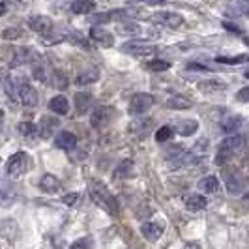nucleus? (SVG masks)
<instances>
[{"mask_svg": "<svg viewBox=\"0 0 249 249\" xmlns=\"http://www.w3.org/2000/svg\"><path fill=\"white\" fill-rule=\"evenodd\" d=\"M90 197L109 215H118V202H116L114 195L109 191V187L105 186V184L92 182V186H90Z\"/></svg>", "mask_w": 249, "mask_h": 249, "instance_id": "nucleus-1", "label": "nucleus"}, {"mask_svg": "<svg viewBox=\"0 0 249 249\" xmlns=\"http://www.w3.org/2000/svg\"><path fill=\"white\" fill-rule=\"evenodd\" d=\"M244 142H246V139L242 137L240 133H236V135H229L227 139H223V141L219 142V146H217L215 163H217V165L229 163L232 158H234V154H236L238 150L244 146Z\"/></svg>", "mask_w": 249, "mask_h": 249, "instance_id": "nucleus-2", "label": "nucleus"}, {"mask_svg": "<svg viewBox=\"0 0 249 249\" xmlns=\"http://www.w3.org/2000/svg\"><path fill=\"white\" fill-rule=\"evenodd\" d=\"M120 51L133 58H154L158 54V47L146 39H129L120 45Z\"/></svg>", "mask_w": 249, "mask_h": 249, "instance_id": "nucleus-3", "label": "nucleus"}, {"mask_svg": "<svg viewBox=\"0 0 249 249\" xmlns=\"http://www.w3.org/2000/svg\"><path fill=\"white\" fill-rule=\"evenodd\" d=\"M30 163H32V158L26 152H15L6 163V175L13 178V180L21 178V176L30 171Z\"/></svg>", "mask_w": 249, "mask_h": 249, "instance_id": "nucleus-4", "label": "nucleus"}, {"mask_svg": "<svg viewBox=\"0 0 249 249\" xmlns=\"http://www.w3.org/2000/svg\"><path fill=\"white\" fill-rule=\"evenodd\" d=\"M225 187L231 195H242L249 187V178L238 169H231L225 173Z\"/></svg>", "mask_w": 249, "mask_h": 249, "instance_id": "nucleus-5", "label": "nucleus"}, {"mask_svg": "<svg viewBox=\"0 0 249 249\" xmlns=\"http://www.w3.org/2000/svg\"><path fill=\"white\" fill-rule=\"evenodd\" d=\"M154 101H156L154 96L148 94V92H137V94H133V98L129 100L127 111H129V114H133V116L144 114V112H148L150 109H152Z\"/></svg>", "mask_w": 249, "mask_h": 249, "instance_id": "nucleus-6", "label": "nucleus"}, {"mask_svg": "<svg viewBox=\"0 0 249 249\" xmlns=\"http://www.w3.org/2000/svg\"><path fill=\"white\" fill-rule=\"evenodd\" d=\"M114 116H116V109L109 107V105H103V107H98L96 111L92 112L90 124H92V127H96V129H105L114 120Z\"/></svg>", "mask_w": 249, "mask_h": 249, "instance_id": "nucleus-7", "label": "nucleus"}, {"mask_svg": "<svg viewBox=\"0 0 249 249\" xmlns=\"http://www.w3.org/2000/svg\"><path fill=\"white\" fill-rule=\"evenodd\" d=\"M150 21L156 23V25L167 26V28H178V26L184 25L182 13H176V12H158L150 17Z\"/></svg>", "mask_w": 249, "mask_h": 249, "instance_id": "nucleus-8", "label": "nucleus"}, {"mask_svg": "<svg viewBox=\"0 0 249 249\" xmlns=\"http://www.w3.org/2000/svg\"><path fill=\"white\" fill-rule=\"evenodd\" d=\"M58 125H60V120H58V118L41 116V118H39V124H37V135L47 141V139H51L54 133H56Z\"/></svg>", "mask_w": 249, "mask_h": 249, "instance_id": "nucleus-9", "label": "nucleus"}, {"mask_svg": "<svg viewBox=\"0 0 249 249\" xmlns=\"http://www.w3.org/2000/svg\"><path fill=\"white\" fill-rule=\"evenodd\" d=\"M125 17H129V13L125 10H111V12L105 13H96V15H90V23L94 25H105V23H111V21H122Z\"/></svg>", "mask_w": 249, "mask_h": 249, "instance_id": "nucleus-10", "label": "nucleus"}, {"mask_svg": "<svg viewBox=\"0 0 249 249\" xmlns=\"http://www.w3.org/2000/svg\"><path fill=\"white\" fill-rule=\"evenodd\" d=\"M26 23H28V28L37 34H47L53 30V19L47 15H32V17H28Z\"/></svg>", "mask_w": 249, "mask_h": 249, "instance_id": "nucleus-11", "label": "nucleus"}, {"mask_svg": "<svg viewBox=\"0 0 249 249\" xmlns=\"http://www.w3.org/2000/svg\"><path fill=\"white\" fill-rule=\"evenodd\" d=\"M163 231H165V225L160 221H146V223L141 225V234L148 242H158L161 238Z\"/></svg>", "mask_w": 249, "mask_h": 249, "instance_id": "nucleus-12", "label": "nucleus"}, {"mask_svg": "<svg viewBox=\"0 0 249 249\" xmlns=\"http://www.w3.org/2000/svg\"><path fill=\"white\" fill-rule=\"evenodd\" d=\"M19 101L25 107H36L37 105V92L36 88L28 83H21L19 85Z\"/></svg>", "mask_w": 249, "mask_h": 249, "instance_id": "nucleus-13", "label": "nucleus"}, {"mask_svg": "<svg viewBox=\"0 0 249 249\" xmlns=\"http://www.w3.org/2000/svg\"><path fill=\"white\" fill-rule=\"evenodd\" d=\"M90 39L103 45V47H112L114 45V36H112L107 28H103V26H94L90 30Z\"/></svg>", "mask_w": 249, "mask_h": 249, "instance_id": "nucleus-14", "label": "nucleus"}, {"mask_svg": "<svg viewBox=\"0 0 249 249\" xmlns=\"http://www.w3.org/2000/svg\"><path fill=\"white\" fill-rule=\"evenodd\" d=\"M37 186H39V189L43 193H47V195H56L60 191V180L54 175H51V173H45V175H41Z\"/></svg>", "mask_w": 249, "mask_h": 249, "instance_id": "nucleus-15", "label": "nucleus"}, {"mask_svg": "<svg viewBox=\"0 0 249 249\" xmlns=\"http://www.w3.org/2000/svg\"><path fill=\"white\" fill-rule=\"evenodd\" d=\"M94 105V96L88 92H77L73 98V107L79 114H87L88 109Z\"/></svg>", "mask_w": 249, "mask_h": 249, "instance_id": "nucleus-16", "label": "nucleus"}, {"mask_svg": "<svg viewBox=\"0 0 249 249\" xmlns=\"http://www.w3.org/2000/svg\"><path fill=\"white\" fill-rule=\"evenodd\" d=\"M54 146L60 150H73L77 146V137L71 131H58L54 137Z\"/></svg>", "mask_w": 249, "mask_h": 249, "instance_id": "nucleus-17", "label": "nucleus"}, {"mask_svg": "<svg viewBox=\"0 0 249 249\" xmlns=\"http://www.w3.org/2000/svg\"><path fill=\"white\" fill-rule=\"evenodd\" d=\"M0 234H2V238H6L8 242H15L17 236H19V225H17V221L12 219V217L4 219L0 223Z\"/></svg>", "mask_w": 249, "mask_h": 249, "instance_id": "nucleus-18", "label": "nucleus"}, {"mask_svg": "<svg viewBox=\"0 0 249 249\" xmlns=\"http://www.w3.org/2000/svg\"><path fill=\"white\" fill-rule=\"evenodd\" d=\"M206 204H208V200L200 193H191V195H187L186 199H184V206L189 212H200V210L206 208Z\"/></svg>", "mask_w": 249, "mask_h": 249, "instance_id": "nucleus-19", "label": "nucleus"}, {"mask_svg": "<svg viewBox=\"0 0 249 249\" xmlns=\"http://www.w3.org/2000/svg\"><path fill=\"white\" fill-rule=\"evenodd\" d=\"M49 109L54 112L56 116H64V114H68V112H70V101H68V98H66V96L58 94V96L51 98Z\"/></svg>", "mask_w": 249, "mask_h": 249, "instance_id": "nucleus-20", "label": "nucleus"}, {"mask_svg": "<svg viewBox=\"0 0 249 249\" xmlns=\"http://www.w3.org/2000/svg\"><path fill=\"white\" fill-rule=\"evenodd\" d=\"M242 125H244V118H242V116H238V114H232V116L223 118V122H221V129H223L225 133H229V135H236Z\"/></svg>", "mask_w": 249, "mask_h": 249, "instance_id": "nucleus-21", "label": "nucleus"}, {"mask_svg": "<svg viewBox=\"0 0 249 249\" xmlns=\"http://www.w3.org/2000/svg\"><path fill=\"white\" fill-rule=\"evenodd\" d=\"M70 10L75 15H90L96 10V2L94 0H75V2H71Z\"/></svg>", "mask_w": 249, "mask_h": 249, "instance_id": "nucleus-22", "label": "nucleus"}, {"mask_svg": "<svg viewBox=\"0 0 249 249\" xmlns=\"http://www.w3.org/2000/svg\"><path fill=\"white\" fill-rule=\"evenodd\" d=\"M191 100H187L186 96H173L165 101V107L171 109V111H187L191 109Z\"/></svg>", "mask_w": 249, "mask_h": 249, "instance_id": "nucleus-23", "label": "nucleus"}, {"mask_svg": "<svg viewBox=\"0 0 249 249\" xmlns=\"http://www.w3.org/2000/svg\"><path fill=\"white\" fill-rule=\"evenodd\" d=\"M197 129H199V122L195 118H186V120H180L176 124V131L180 135H184V137H189V135L197 133Z\"/></svg>", "mask_w": 249, "mask_h": 249, "instance_id": "nucleus-24", "label": "nucleus"}, {"mask_svg": "<svg viewBox=\"0 0 249 249\" xmlns=\"http://www.w3.org/2000/svg\"><path fill=\"white\" fill-rule=\"evenodd\" d=\"M225 83L217 81V79H210V81H202L199 83V90L202 94H221L225 92Z\"/></svg>", "mask_w": 249, "mask_h": 249, "instance_id": "nucleus-25", "label": "nucleus"}, {"mask_svg": "<svg viewBox=\"0 0 249 249\" xmlns=\"http://www.w3.org/2000/svg\"><path fill=\"white\" fill-rule=\"evenodd\" d=\"M199 189L202 193H217V189H219V180H217V176L213 175H208L204 176V178H200L199 180Z\"/></svg>", "mask_w": 249, "mask_h": 249, "instance_id": "nucleus-26", "label": "nucleus"}, {"mask_svg": "<svg viewBox=\"0 0 249 249\" xmlns=\"http://www.w3.org/2000/svg\"><path fill=\"white\" fill-rule=\"evenodd\" d=\"M133 175V161L131 160H122L118 163V167L114 169V178L116 180H127Z\"/></svg>", "mask_w": 249, "mask_h": 249, "instance_id": "nucleus-27", "label": "nucleus"}, {"mask_svg": "<svg viewBox=\"0 0 249 249\" xmlns=\"http://www.w3.org/2000/svg\"><path fill=\"white\" fill-rule=\"evenodd\" d=\"M98 79H100V71H98L96 68H90V70H85V71H81V73L77 75L75 83H77V85H92V83H96Z\"/></svg>", "mask_w": 249, "mask_h": 249, "instance_id": "nucleus-28", "label": "nucleus"}, {"mask_svg": "<svg viewBox=\"0 0 249 249\" xmlns=\"http://www.w3.org/2000/svg\"><path fill=\"white\" fill-rule=\"evenodd\" d=\"M215 62L229 64V66H240V64L249 62V54H234V56H217Z\"/></svg>", "mask_w": 249, "mask_h": 249, "instance_id": "nucleus-29", "label": "nucleus"}, {"mask_svg": "<svg viewBox=\"0 0 249 249\" xmlns=\"http://www.w3.org/2000/svg\"><path fill=\"white\" fill-rule=\"evenodd\" d=\"M66 37H68V34H64V32H53V30H51V32L41 36V41H43L45 45H56V43H62Z\"/></svg>", "mask_w": 249, "mask_h": 249, "instance_id": "nucleus-30", "label": "nucleus"}, {"mask_svg": "<svg viewBox=\"0 0 249 249\" xmlns=\"http://www.w3.org/2000/svg\"><path fill=\"white\" fill-rule=\"evenodd\" d=\"M70 249H96V242L92 236H81L70 246Z\"/></svg>", "mask_w": 249, "mask_h": 249, "instance_id": "nucleus-31", "label": "nucleus"}, {"mask_svg": "<svg viewBox=\"0 0 249 249\" xmlns=\"http://www.w3.org/2000/svg\"><path fill=\"white\" fill-rule=\"evenodd\" d=\"M17 129H19V133H21L25 139H32L37 135V125L32 124V122H21Z\"/></svg>", "mask_w": 249, "mask_h": 249, "instance_id": "nucleus-32", "label": "nucleus"}, {"mask_svg": "<svg viewBox=\"0 0 249 249\" xmlns=\"http://www.w3.org/2000/svg\"><path fill=\"white\" fill-rule=\"evenodd\" d=\"M156 141L158 142H167V141H171V139L175 137V129L171 127V125H163V127H160L158 131H156Z\"/></svg>", "mask_w": 249, "mask_h": 249, "instance_id": "nucleus-33", "label": "nucleus"}, {"mask_svg": "<svg viewBox=\"0 0 249 249\" xmlns=\"http://www.w3.org/2000/svg\"><path fill=\"white\" fill-rule=\"evenodd\" d=\"M28 54H30V51L25 49V47H19V49H15V56H13L12 60V66L13 68H17V66H21V64H26L30 58H28Z\"/></svg>", "mask_w": 249, "mask_h": 249, "instance_id": "nucleus-34", "label": "nucleus"}, {"mask_svg": "<svg viewBox=\"0 0 249 249\" xmlns=\"http://www.w3.org/2000/svg\"><path fill=\"white\" fill-rule=\"evenodd\" d=\"M171 68V64L167 62V60H150L146 64V70L150 71H156V73H161V71H167Z\"/></svg>", "mask_w": 249, "mask_h": 249, "instance_id": "nucleus-35", "label": "nucleus"}, {"mask_svg": "<svg viewBox=\"0 0 249 249\" xmlns=\"http://www.w3.org/2000/svg\"><path fill=\"white\" fill-rule=\"evenodd\" d=\"M118 32L120 34H139L141 32V26L139 25H135V23H120L118 25Z\"/></svg>", "mask_w": 249, "mask_h": 249, "instance_id": "nucleus-36", "label": "nucleus"}, {"mask_svg": "<svg viewBox=\"0 0 249 249\" xmlns=\"http://www.w3.org/2000/svg\"><path fill=\"white\" fill-rule=\"evenodd\" d=\"M79 200H81V193H79V191H73V193H66V195L62 197V202H64V204H68V206H75Z\"/></svg>", "mask_w": 249, "mask_h": 249, "instance_id": "nucleus-37", "label": "nucleus"}, {"mask_svg": "<svg viewBox=\"0 0 249 249\" xmlns=\"http://www.w3.org/2000/svg\"><path fill=\"white\" fill-rule=\"evenodd\" d=\"M23 36V32L21 30H17V28H6L4 32H2V37L4 39H17V37Z\"/></svg>", "mask_w": 249, "mask_h": 249, "instance_id": "nucleus-38", "label": "nucleus"}, {"mask_svg": "<svg viewBox=\"0 0 249 249\" xmlns=\"http://www.w3.org/2000/svg\"><path fill=\"white\" fill-rule=\"evenodd\" d=\"M236 100L244 101V103H249V87H244V88H240V90H238Z\"/></svg>", "mask_w": 249, "mask_h": 249, "instance_id": "nucleus-39", "label": "nucleus"}, {"mask_svg": "<svg viewBox=\"0 0 249 249\" xmlns=\"http://www.w3.org/2000/svg\"><path fill=\"white\" fill-rule=\"evenodd\" d=\"M32 71H34V77H36L37 81H45V79H47V75H45V68H41V66H36Z\"/></svg>", "mask_w": 249, "mask_h": 249, "instance_id": "nucleus-40", "label": "nucleus"}, {"mask_svg": "<svg viewBox=\"0 0 249 249\" xmlns=\"http://www.w3.org/2000/svg\"><path fill=\"white\" fill-rule=\"evenodd\" d=\"M223 26L227 28V30H231V32H236V34H242V30H240V28H238L236 25H232V23H227V21H225Z\"/></svg>", "mask_w": 249, "mask_h": 249, "instance_id": "nucleus-41", "label": "nucleus"}, {"mask_svg": "<svg viewBox=\"0 0 249 249\" xmlns=\"http://www.w3.org/2000/svg\"><path fill=\"white\" fill-rule=\"evenodd\" d=\"M141 2L150 4V6H161V4H165V0H141Z\"/></svg>", "mask_w": 249, "mask_h": 249, "instance_id": "nucleus-42", "label": "nucleus"}, {"mask_svg": "<svg viewBox=\"0 0 249 249\" xmlns=\"http://www.w3.org/2000/svg\"><path fill=\"white\" fill-rule=\"evenodd\" d=\"M184 249H200V246L197 242H187L186 246H184Z\"/></svg>", "mask_w": 249, "mask_h": 249, "instance_id": "nucleus-43", "label": "nucleus"}, {"mask_svg": "<svg viewBox=\"0 0 249 249\" xmlns=\"http://www.w3.org/2000/svg\"><path fill=\"white\" fill-rule=\"evenodd\" d=\"M6 13H8V6H6V2H2V0H0V17H2V15H6Z\"/></svg>", "mask_w": 249, "mask_h": 249, "instance_id": "nucleus-44", "label": "nucleus"}, {"mask_svg": "<svg viewBox=\"0 0 249 249\" xmlns=\"http://www.w3.org/2000/svg\"><path fill=\"white\" fill-rule=\"evenodd\" d=\"M242 204H244V206H246V208L249 210V191L246 193V195H244V197H242Z\"/></svg>", "mask_w": 249, "mask_h": 249, "instance_id": "nucleus-45", "label": "nucleus"}, {"mask_svg": "<svg viewBox=\"0 0 249 249\" xmlns=\"http://www.w3.org/2000/svg\"><path fill=\"white\" fill-rule=\"evenodd\" d=\"M2 124H4V111L0 109V129H2Z\"/></svg>", "mask_w": 249, "mask_h": 249, "instance_id": "nucleus-46", "label": "nucleus"}, {"mask_svg": "<svg viewBox=\"0 0 249 249\" xmlns=\"http://www.w3.org/2000/svg\"><path fill=\"white\" fill-rule=\"evenodd\" d=\"M246 77H248V79H249V71H246Z\"/></svg>", "mask_w": 249, "mask_h": 249, "instance_id": "nucleus-47", "label": "nucleus"}]
</instances>
